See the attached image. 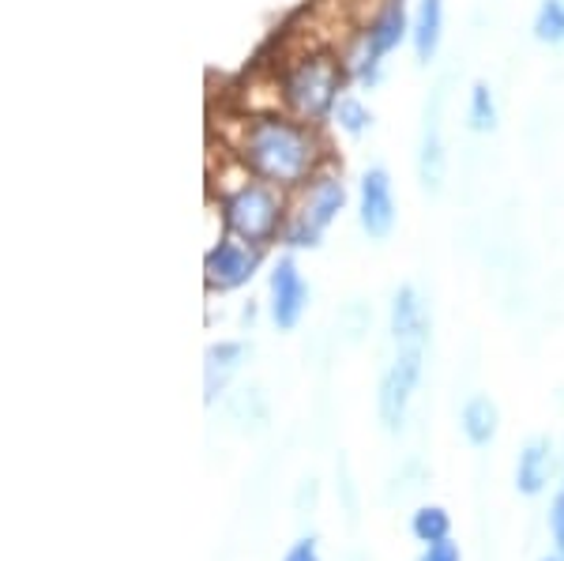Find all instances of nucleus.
<instances>
[{
	"mask_svg": "<svg viewBox=\"0 0 564 561\" xmlns=\"http://www.w3.org/2000/svg\"><path fill=\"white\" fill-rule=\"evenodd\" d=\"M444 103H448V76L441 79L422 106V129H417V181L430 196L444 188L448 174V148H444Z\"/></svg>",
	"mask_w": 564,
	"mask_h": 561,
	"instance_id": "obj_7",
	"label": "nucleus"
},
{
	"mask_svg": "<svg viewBox=\"0 0 564 561\" xmlns=\"http://www.w3.org/2000/svg\"><path fill=\"white\" fill-rule=\"evenodd\" d=\"M411 531L417 542H441V539H452V517L448 509H441V505H422V509L411 517Z\"/></svg>",
	"mask_w": 564,
	"mask_h": 561,
	"instance_id": "obj_19",
	"label": "nucleus"
},
{
	"mask_svg": "<svg viewBox=\"0 0 564 561\" xmlns=\"http://www.w3.org/2000/svg\"><path fill=\"white\" fill-rule=\"evenodd\" d=\"M550 536H553L557 554L564 558V486H561V494L553 497V505H550Z\"/></svg>",
	"mask_w": 564,
	"mask_h": 561,
	"instance_id": "obj_20",
	"label": "nucleus"
},
{
	"mask_svg": "<svg viewBox=\"0 0 564 561\" xmlns=\"http://www.w3.org/2000/svg\"><path fill=\"white\" fill-rule=\"evenodd\" d=\"M249 355H252V347L245 339H223L207 347V355H204V400L207 403H215L218 396L230 388V381L245 369Z\"/></svg>",
	"mask_w": 564,
	"mask_h": 561,
	"instance_id": "obj_12",
	"label": "nucleus"
},
{
	"mask_svg": "<svg viewBox=\"0 0 564 561\" xmlns=\"http://www.w3.org/2000/svg\"><path fill=\"white\" fill-rule=\"evenodd\" d=\"M553 475V445L550 438H531L520 452V464H516V486H520V494L534 497L545 490V483H550Z\"/></svg>",
	"mask_w": 564,
	"mask_h": 561,
	"instance_id": "obj_14",
	"label": "nucleus"
},
{
	"mask_svg": "<svg viewBox=\"0 0 564 561\" xmlns=\"http://www.w3.org/2000/svg\"><path fill=\"white\" fill-rule=\"evenodd\" d=\"M282 561H321V547H316V539H297L294 547L282 554Z\"/></svg>",
	"mask_w": 564,
	"mask_h": 561,
	"instance_id": "obj_22",
	"label": "nucleus"
},
{
	"mask_svg": "<svg viewBox=\"0 0 564 561\" xmlns=\"http://www.w3.org/2000/svg\"><path fill=\"white\" fill-rule=\"evenodd\" d=\"M332 125L339 129L343 136H350V140H361L369 129H372V110L366 103H361L358 95H343L339 103H335V110H332Z\"/></svg>",
	"mask_w": 564,
	"mask_h": 561,
	"instance_id": "obj_17",
	"label": "nucleus"
},
{
	"mask_svg": "<svg viewBox=\"0 0 564 561\" xmlns=\"http://www.w3.org/2000/svg\"><path fill=\"white\" fill-rule=\"evenodd\" d=\"M215 201H218V219H223V234L249 241L257 249H268L282 241L290 193H282L279 185H268V181L249 174L238 185L215 193Z\"/></svg>",
	"mask_w": 564,
	"mask_h": 561,
	"instance_id": "obj_3",
	"label": "nucleus"
},
{
	"mask_svg": "<svg viewBox=\"0 0 564 561\" xmlns=\"http://www.w3.org/2000/svg\"><path fill=\"white\" fill-rule=\"evenodd\" d=\"M417 561H463V554H459V547L452 539H441V542H430Z\"/></svg>",
	"mask_w": 564,
	"mask_h": 561,
	"instance_id": "obj_21",
	"label": "nucleus"
},
{
	"mask_svg": "<svg viewBox=\"0 0 564 561\" xmlns=\"http://www.w3.org/2000/svg\"><path fill=\"white\" fill-rule=\"evenodd\" d=\"M425 374V343H395V355L380 374L377 388V414L388 433H399L406 427V411L414 403V392Z\"/></svg>",
	"mask_w": 564,
	"mask_h": 561,
	"instance_id": "obj_6",
	"label": "nucleus"
},
{
	"mask_svg": "<svg viewBox=\"0 0 564 561\" xmlns=\"http://www.w3.org/2000/svg\"><path fill=\"white\" fill-rule=\"evenodd\" d=\"M542 561H564L561 554H553V558H542Z\"/></svg>",
	"mask_w": 564,
	"mask_h": 561,
	"instance_id": "obj_23",
	"label": "nucleus"
},
{
	"mask_svg": "<svg viewBox=\"0 0 564 561\" xmlns=\"http://www.w3.org/2000/svg\"><path fill=\"white\" fill-rule=\"evenodd\" d=\"M444 42V0H417L411 12V50L417 68H430Z\"/></svg>",
	"mask_w": 564,
	"mask_h": 561,
	"instance_id": "obj_13",
	"label": "nucleus"
},
{
	"mask_svg": "<svg viewBox=\"0 0 564 561\" xmlns=\"http://www.w3.org/2000/svg\"><path fill=\"white\" fill-rule=\"evenodd\" d=\"M343 212H347V185H343L339 170L327 162L313 181H305L297 193H290L286 226H282V246H286L290 252L316 249Z\"/></svg>",
	"mask_w": 564,
	"mask_h": 561,
	"instance_id": "obj_4",
	"label": "nucleus"
},
{
	"mask_svg": "<svg viewBox=\"0 0 564 561\" xmlns=\"http://www.w3.org/2000/svg\"><path fill=\"white\" fill-rule=\"evenodd\" d=\"M531 31L542 45H557L561 50L564 45V0H539Z\"/></svg>",
	"mask_w": 564,
	"mask_h": 561,
	"instance_id": "obj_18",
	"label": "nucleus"
},
{
	"mask_svg": "<svg viewBox=\"0 0 564 561\" xmlns=\"http://www.w3.org/2000/svg\"><path fill=\"white\" fill-rule=\"evenodd\" d=\"M399 219L395 185L384 166H366L358 177V226L369 241H388Z\"/></svg>",
	"mask_w": 564,
	"mask_h": 561,
	"instance_id": "obj_10",
	"label": "nucleus"
},
{
	"mask_svg": "<svg viewBox=\"0 0 564 561\" xmlns=\"http://www.w3.org/2000/svg\"><path fill=\"white\" fill-rule=\"evenodd\" d=\"M500 125V106H497V95L486 79H478L467 95V129L475 136H494Z\"/></svg>",
	"mask_w": 564,
	"mask_h": 561,
	"instance_id": "obj_16",
	"label": "nucleus"
},
{
	"mask_svg": "<svg viewBox=\"0 0 564 561\" xmlns=\"http://www.w3.org/2000/svg\"><path fill=\"white\" fill-rule=\"evenodd\" d=\"M343 79H347L343 57L327 50H305L282 65L275 79V103L282 114L297 117V121L324 125L332 121L335 103L347 95Z\"/></svg>",
	"mask_w": 564,
	"mask_h": 561,
	"instance_id": "obj_2",
	"label": "nucleus"
},
{
	"mask_svg": "<svg viewBox=\"0 0 564 561\" xmlns=\"http://www.w3.org/2000/svg\"><path fill=\"white\" fill-rule=\"evenodd\" d=\"M459 427H463V433H467L470 445L486 449L489 441L497 438V430H500V411H497V403L489 400V396H470V400L463 403Z\"/></svg>",
	"mask_w": 564,
	"mask_h": 561,
	"instance_id": "obj_15",
	"label": "nucleus"
},
{
	"mask_svg": "<svg viewBox=\"0 0 564 561\" xmlns=\"http://www.w3.org/2000/svg\"><path fill=\"white\" fill-rule=\"evenodd\" d=\"M263 252L268 249H257V246H249V241L230 238V234H223L218 241H212V246H207V257H204L207 294H230V291L249 287L252 276H257L263 265Z\"/></svg>",
	"mask_w": 564,
	"mask_h": 561,
	"instance_id": "obj_8",
	"label": "nucleus"
},
{
	"mask_svg": "<svg viewBox=\"0 0 564 561\" xmlns=\"http://www.w3.org/2000/svg\"><path fill=\"white\" fill-rule=\"evenodd\" d=\"M308 291L302 268H297L294 252H282V257L271 265V276H268V313H271V324L279 332H294L302 324V316L308 310Z\"/></svg>",
	"mask_w": 564,
	"mask_h": 561,
	"instance_id": "obj_9",
	"label": "nucleus"
},
{
	"mask_svg": "<svg viewBox=\"0 0 564 561\" xmlns=\"http://www.w3.org/2000/svg\"><path fill=\"white\" fill-rule=\"evenodd\" d=\"M388 336L391 343H430V313H425V298L414 283H403L391 294Z\"/></svg>",
	"mask_w": 564,
	"mask_h": 561,
	"instance_id": "obj_11",
	"label": "nucleus"
},
{
	"mask_svg": "<svg viewBox=\"0 0 564 561\" xmlns=\"http://www.w3.org/2000/svg\"><path fill=\"white\" fill-rule=\"evenodd\" d=\"M230 155L252 177L279 185L282 193H297L327 166V140L321 125L297 121L282 110L249 114L230 136Z\"/></svg>",
	"mask_w": 564,
	"mask_h": 561,
	"instance_id": "obj_1",
	"label": "nucleus"
},
{
	"mask_svg": "<svg viewBox=\"0 0 564 561\" xmlns=\"http://www.w3.org/2000/svg\"><path fill=\"white\" fill-rule=\"evenodd\" d=\"M403 42H411V12H406V0H384V4L372 12V20L350 39L347 53H343L347 76L361 90H372L384 79L388 57Z\"/></svg>",
	"mask_w": 564,
	"mask_h": 561,
	"instance_id": "obj_5",
	"label": "nucleus"
}]
</instances>
